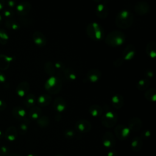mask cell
<instances>
[{
  "label": "cell",
  "instance_id": "obj_32",
  "mask_svg": "<svg viewBox=\"0 0 156 156\" xmlns=\"http://www.w3.org/2000/svg\"><path fill=\"white\" fill-rule=\"evenodd\" d=\"M18 115H19L20 116L23 117V116H24V115H25V114H26V112H25V110H23V108H20V109L18 111Z\"/></svg>",
  "mask_w": 156,
  "mask_h": 156
},
{
  "label": "cell",
  "instance_id": "obj_3",
  "mask_svg": "<svg viewBox=\"0 0 156 156\" xmlns=\"http://www.w3.org/2000/svg\"><path fill=\"white\" fill-rule=\"evenodd\" d=\"M87 33L89 37L93 40H100L103 37V29L96 22L91 23L87 26Z\"/></svg>",
  "mask_w": 156,
  "mask_h": 156
},
{
  "label": "cell",
  "instance_id": "obj_15",
  "mask_svg": "<svg viewBox=\"0 0 156 156\" xmlns=\"http://www.w3.org/2000/svg\"><path fill=\"white\" fill-rule=\"evenodd\" d=\"M142 145H143V141L141 137L135 136L132 139L131 141L132 150L135 152H139L141 149Z\"/></svg>",
  "mask_w": 156,
  "mask_h": 156
},
{
  "label": "cell",
  "instance_id": "obj_13",
  "mask_svg": "<svg viewBox=\"0 0 156 156\" xmlns=\"http://www.w3.org/2000/svg\"><path fill=\"white\" fill-rule=\"evenodd\" d=\"M96 10L97 16L101 18H105L108 16V7L104 4H99L96 7Z\"/></svg>",
  "mask_w": 156,
  "mask_h": 156
},
{
  "label": "cell",
  "instance_id": "obj_19",
  "mask_svg": "<svg viewBox=\"0 0 156 156\" xmlns=\"http://www.w3.org/2000/svg\"><path fill=\"white\" fill-rule=\"evenodd\" d=\"M89 111L91 115L94 117L100 116L102 113V108L98 105H93L91 106L89 108Z\"/></svg>",
  "mask_w": 156,
  "mask_h": 156
},
{
  "label": "cell",
  "instance_id": "obj_27",
  "mask_svg": "<svg viewBox=\"0 0 156 156\" xmlns=\"http://www.w3.org/2000/svg\"><path fill=\"white\" fill-rule=\"evenodd\" d=\"M64 135H65V137L66 138H67V139H71V138H73L74 136L75 132L73 130L68 129V130L65 131Z\"/></svg>",
  "mask_w": 156,
  "mask_h": 156
},
{
  "label": "cell",
  "instance_id": "obj_25",
  "mask_svg": "<svg viewBox=\"0 0 156 156\" xmlns=\"http://www.w3.org/2000/svg\"><path fill=\"white\" fill-rule=\"evenodd\" d=\"M45 71L50 75H52L54 73V66L51 62H47L45 64Z\"/></svg>",
  "mask_w": 156,
  "mask_h": 156
},
{
  "label": "cell",
  "instance_id": "obj_9",
  "mask_svg": "<svg viewBox=\"0 0 156 156\" xmlns=\"http://www.w3.org/2000/svg\"><path fill=\"white\" fill-rule=\"evenodd\" d=\"M135 10L140 15H145L149 11V5L146 1H139L135 5Z\"/></svg>",
  "mask_w": 156,
  "mask_h": 156
},
{
  "label": "cell",
  "instance_id": "obj_17",
  "mask_svg": "<svg viewBox=\"0 0 156 156\" xmlns=\"http://www.w3.org/2000/svg\"><path fill=\"white\" fill-rule=\"evenodd\" d=\"M54 107L58 112H62L63 111L66 107V103L63 99L62 98H57L55 99L54 102Z\"/></svg>",
  "mask_w": 156,
  "mask_h": 156
},
{
  "label": "cell",
  "instance_id": "obj_11",
  "mask_svg": "<svg viewBox=\"0 0 156 156\" xmlns=\"http://www.w3.org/2000/svg\"><path fill=\"white\" fill-rule=\"evenodd\" d=\"M142 126L141 121L138 118H133L129 121L128 128L130 130L136 132L139 130Z\"/></svg>",
  "mask_w": 156,
  "mask_h": 156
},
{
  "label": "cell",
  "instance_id": "obj_30",
  "mask_svg": "<svg viewBox=\"0 0 156 156\" xmlns=\"http://www.w3.org/2000/svg\"><path fill=\"white\" fill-rule=\"evenodd\" d=\"M123 62V58H119L118 59H116L114 63H113V65L115 66H119Z\"/></svg>",
  "mask_w": 156,
  "mask_h": 156
},
{
  "label": "cell",
  "instance_id": "obj_14",
  "mask_svg": "<svg viewBox=\"0 0 156 156\" xmlns=\"http://www.w3.org/2000/svg\"><path fill=\"white\" fill-rule=\"evenodd\" d=\"M101 72L97 69H91L87 74V79L91 82H97L101 77Z\"/></svg>",
  "mask_w": 156,
  "mask_h": 156
},
{
  "label": "cell",
  "instance_id": "obj_35",
  "mask_svg": "<svg viewBox=\"0 0 156 156\" xmlns=\"http://www.w3.org/2000/svg\"><path fill=\"white\" fill-rule=\"evenodd\" d=\"M27 156H38V155L35 154H29Z\"/></svg>",
  "mask_w": 156,
  "mask_h": 156
},
{
  "label": "cell",
  "instance_id": "obj_26",
  "mask_svg": "<svg viewBox=\"0 0 156 156\" xmlns=\"http://www.w3.org/2000/svg\"><path fill=\"white\" fill-rule=\"evenodd\" d=\"M65 75L66 78L71 80H74L76 79V75L75 73L68 69L65 70Z\"/></svg>",
  "mask_w": 156,
  "mask_h": 156
},
{
  "label": "cell",
  "instance_id": "obj_23",
  "mask_svg": "<svg viewBox=\"0 0 156 156\" xmlns=\"http://www.w3.org/2000/svg\"><path fill=\"white\" fill-rule=\"evenodd\" d=\"M41 113V110L40 108H37V107H34L31 110H30V115L31 117L34 119H37L38 118L40 113Z\"/></svg>",
  "mask_w": 156,
  "mask_h": 156
},
{
  "label": "cell",
  "instance_id": "obj_18",
  "mask_svg": "<svg viewBox=\"0 0 156 156\" xmlns=\"http://www.w3.org/2000/svg\"><path fill=\"white\" fill-rule=\"evenodd\" d=\"M112 103L115 108H121L123 104V98L119 94H115L112 98Z\"/></svg>",
  "mask_w": 156,
  "mask_h": 156
},
{
  "label": "cell",
  "instance_id": "obj_20",
  "mask_svg": "<svg viewBox=\"0 0 156 156\" xmlns=\"http://www.w3.org/2000/svg\"><path fill=\"white\" fill-rule=\"evenodd\" d=\"M51 101V98L48 94H42L38 99V102L41 106L48 105Z\"/></svg>",
  "mask_w": 156,
  "mask_h": 156
},
{
  "label": "cell",
  "instance_id": "obj_33",
  "mask_svg": "<svg viewBox=\"0 0 156 156\" xmlns=\"http://www.w3.org/2000/svg\"><path fill=\"white\" fill-rule=\"evenodd\" d=\"M21 129L24 130V131H26L27 130V126L25 125V124H22L21 126Z\"/></svg>",
  "mask_w": 156,
  "mask_h": 156
},
{
  "label": "cell",
  "instance_id": "obj_8",
  "mask_svg": "<svg viewBox=\"0 0 156 156\" xmlns=\"http://www.w3.org/2000/svg\"><path fill=\"white\" fill-rule=\"evenodd\" d=\"M76 129L77 131L80 132L86 133L91 130V125L88 121L85 119H80L76 122Z\"/></svg>",
  "mask_w": 156,
  "mask_h": 156
},
{
  "label": "cell",
  "instance_id": "obj_12",
  "mask_svg": "<svg viewBox=\"0 0 156 156\" xmlns=\"http://www.w3.org/2000/svg\"><path fill=\"white\" fill-rule=\"evenodd\" d=\"M33 38L36 44L38 46H44L46 43V39L44 34L39 31H37L34 33Z\"/></svg>",
  "mask_w": 156,
  "mask_h": 156
},
{
  "label": "cell",
  "instance_id": "obj_29",
  "mask_svg": "<svg viewBox=\"0 0 156 156\" xmlns=\"http://www.w3.org/2000/svg\"><path fill=\"white\" fill-rule=\"evenodd\" d=\"M27 102L28 104H32L35 102V97L32 94H30L28 96L27 99Z\"/></svg>",
  "mask_w": 156,
  "mask_h": 156
},
{
  "label": "cell",
  "instance_id": "obj_5",
  "mask_svg": "<svg viewBox=\"0 0 156 156\" xmlns=\"http://www.w3.org/2000/svg\"><path fill=\"white\" fill-rule=\"evenodd\" d=\"M117 118L116 114L113 112H107L102 118V124L106 127H112L115 125Z\"/></svg>",
  "mask_w": 156,
  "mask_h": 156
},
{
  "label": "cell",
  "instance_id": "obj_22",
  "mask_svg": "<svg viewBox=\"0 0 156 156\" xmlns=\"http://www.w3.org/2000/svg\"><path fill=\"white\" fill-rule=\"evenodd\" d=\"M155 90L154 88H151L147 90L145 93L146 98L150 101H155Z\"/></svg>",
  "mask_w": 156,
  "mask_h": 156
},
{
  "label": "cell",
  "instance_id": "obj_1",
  "mask_svg": "<svg viewBox=\"0 0 156 156\" xmlns=\"http://www.w3.org/2000/svg\"><path fill=\"white\" fill-rule=\"evenodd\" d=\"M133 15L127 10H122L117 15L116 24L118 27L122 29L129 27L133 23Z\"/></svg>",
  "mask_w": 156,
  "mask_h": 156
},
{
  "label": "cell",
  "instance_id": "obj_24",
  "mask_svg": "<svg viewBox=\"0 0 156 156\" xmlns=\"http://www.w3.org/2000/svg\"><path fill=\"white\" fill-rule=\"evenodd\" d=\"M49 118L47 117V116H42L41 117L38 121V125L41 127H46L48 124H49Z\"/></svg>",
  "mask_w": 156,
  "mask_h": 156
},
{
  "label": "cell",
  "instance_id": "obj_36",
  "mask_svg": "<svg viewBox=\"0 0 156 156\" xmlns=\"http://www.w3.org/2000/svg\"><path fill=\"white\" fill-rule=\"evenodd\" d=\"M55 156H65V155H62V154H57V155H56Z\"/></svg>",
  "mask_w": 156,
  "mask_h": 156
},
{
  "label": "cell",
  "instance_id": "obj_7",
  "mask_svg": "<svg viewBox=\"0 0 156 156\" xmlns=\"http://www.w3.org/2000/svg\"><path fill=\"white\" fill-rule=\"evenodd\" d=\"M102 141L104 146L110 149H112L116 144L115 138L113 133L110 132H107L104 134Z\"/></svg>",
  "mask_w": 156,
  "mask_h": 156
},
{
  "label": "cell",
  "instance_id": "obj_6",
  "mask_svg": "<svg viewBox=\"0 0 156 156\" xmlns=\"http://www.w3.org/2000/svg\"><path fill=\"white\" fill-rule=\"evenodd\" d=\"M130 130L128 127L124 125H118L115 129V133L117 138L121 140H125L127 138L130 134Z\"/></svg>",
  "mask_w": 156,
  "mask_h": 156
},
{
  "label": "cell",
  "instance_id": "obj_28",
  "mask_svg": "<svg viewBox=\"0 0 156 156\" xmlns=\"http://www.w3.org/2000/svg\"><path fill=\"white\" fill-rule=\"evenodd\" d=\"M107 156H118L117 151L115 149H111L108 151L107 154Z\"/></svg>",
  "mask_w": 156,
  "mask_h": 156
},
{
  "label": "cell",
  "instance_id": "obj_2",
  "mask_svg": "<svg viewBox=\"0 0 156 156\" xmlns=\"http://www.w3.org/2000/svg\"><path fill=\"white\" fill-rule=\"evenodd\" d=\"M126 37L124 33L119 30H113L110 32L106 37L105 43L111 46L121 45L125 41Z\"/></svg>",
  "mask_w": 156,
  "mask_h": 156
},
{
  "label": "cell",
  "instance_id": "obj_4",
  "mask_svg": "<svg viewBox=\"0 0 156 156\" xmlns=\"http://www.w3.org/2000/svg\"><path fill=\"white\" fill-rule=\"evenodd\" d=\"M62 82L58 78L51 76L49 77L45 83V88L48 91L52 94L58 93L61 89Z\"/></svg>",
  "mask_w": 156,
  "mask_h": 156
},
{
  "label": "cell",
  "instance_id": "obj_34",
  "mask_svg": "<svg viewBox=\"0 0 156 156\" xmlns=\"http://www.w3.org/2000/svg\"><path fill=\"white\" fill-rule=\"evenodd\" d=\"M9 156H21V155H18V154H13L9 155Z\"/></svg>",
  "mask_w": 156,
  "mask_h": 156
},
{
  "label": "cell",
  "instance_id": "obj_31",
  "mask_svg": "<svg viewBox=\"0 0 156 156\" xmlns=\"http://www.w3.org/2000/svg\"><path fill=\"white\" fill-rule=\"evenodd\" d=\"M150 135H151V132H150V131L148 130H145V131L143 132V133L142 135H141V137L146 139V138H149V137L150 136Z\"/></svg>",
  "mask_w": 156,
  "mask_h": 156
},
{
  "label": "cell",
  "instance_id": "obj_16",
  "mask_svg": "<svg viewBox=\"0 0 156 156\" xmlns=\"http://www.w3.org/2000/svg\"><path fill=\"white\" fill-rule=\"evenodd\" d=\"M156 45L154 41H150L146 46V51L147 54L151 58H154L156 56Z\"/></svg>",
  "mask_w": 156,
  "mask_h": 156
},
{
  "label": "cell",
  "instance_id": "obj_21",
  "mask_svg": "<svg viewBox=\"0 0 156 156\" xmlns=\"http://www.w3.org/2000/svg\"><path fill=\"white\" fill-rule=\"evenodd\" d=\"M150 83L149 80L147 79H143L138 81L137 83V88L140 90H144L147 88Z\"/></svg>",
  "mask_w": 156,
  "mask_h": 156
},
{
  "label": "cell",
  "instance_id": "obj_10",
  "mask_svg": "<svg viewBox=\"0 0 156 156\" xmlns=\"http://www.w3.org/2000/svg\"><path fill=\"white\" fill-rule=\"evenodd\" d=\"M136 50L132 44H129L126 47L122 52V58L124 60H130L135 55Z\"/></svg>",
  "mask_w": 156,
  "mask_h": 156
}]
</instances>
